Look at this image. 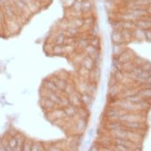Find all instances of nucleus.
<instances>
[{
    "label": "nucleus",
    "instance_id": "f257e3e1",
    "mask_svg": "<svg viewBox=\"0 0 151 151\" xmlns=\"http://www.w3.org/2000/svg\"><path fill=\"white\" fill-rule=\"evenodd\" d=\"M68 99H69L71 105H75L77 107H79L81 103V95H80V93L78 92H73L69 94Z\"/></svg>",
    "mask_w": 151,
    "mask_h": 151
},
{
    "label": "nucleus",
    "instance_id": "f03ea898",
    "mask_svg": "<svg viewBox=\"0 0 151 151\" xmlns=\"http://www.w3.org/2000/svg\"><path fill=\"white\" fill-rule=\"evenodd\" d=\"M63 111L65 112V115L69 117H73V116H76L77 112H78V107L73 105H70L65 108H63Z\"/></svg>",
    "mask_w": 151,
    "mask_h": 151
},
{
    "label": "nucleus",
    "instance_id": "7ed1b4c3",
    "mask_svg": "<svg viewBox=\"0 0 151 151\" xmlns=\"http://www.w3.org/2000/svg\"><path fill=\"white\" fill-rule=\"evenodd\" d=\"M52 81H54V83L55 84V86H57L58 90L61 91V92H63V90L65 89L66 86L68 85V82L66 81L64 79H61V78H56L55 77Z\"/></svg>",
    "mask_w": 151,
    "mask_h": 151
},
{
    "label": "nucleus",
    "instance_id": "20e7f679",
    "mask_svg": "<svg viewBox=\"0 0 151 151\" xmlns=\"http://www.w3.org/2000/svg\"><path fill=\"white\" fill-rule=\"evenodd\" d=\"M55 104V103H54L52 100H50V99H47V97H44V98H42V99H41V105H42V107H44L45 109H47V110H50V109L54 108Z\"/></svg>",
    "mask_w": 151,
    "mask_h": 151
},
{
    "label": "nucleus",
    "instance_id": "39448f33",
    "mask_svg": "<svg viewBox=\"0 0 151 151\" xmlns=\"http://www.w3.org/2000/svg\"><path fill=\"white\" fill-rule=\"evenodd\" d=\"M92 11V3L90 0H83L81 5V12L83 14H86Z\"/></svg>",
    "mask_w": 151,
    "mask_h": 151
},
{
    "label": "nucleus",
    "instance_id": "423d86ee",
    "mask_svg": "<svg viewBox=\"0 0 151 151\" xmlns=\"http://www.w3.org/2000/svg\"><path fill=\"white\" fill-rule=\"evenodd\" d=\"M84 68H86V69L92 70L94 67V60L89 55V56H86V58L84 59L83 60V65H82Z\"/></svg>",
    "mask_w": 151,
    "mask_h": 151
},
{
    "label": "nucleus",
    "instance_id": "0eeeda50",
    "mask_svg": "<svg viewBox=\"0 0 151 151\" xmlns=\"http://www.w3.org/2000/svg\"><path fill=\"white\" fill-rule=\"evenodd\" d=\"M17 144V137H15V136H14V137H12L10 139L8 140L6 150H16Z\"/></svg>",
    "mask_w": 151,
    "mask_h": 151
},
{
    "label": "nucleus",
    "instance_id": "6e6552de",
    "mask_svg": "<svg viewBox=\"0 0 151 151\" xmlns=\"http://www.w3.org/2000/svg\"><path fill=\"white\" fill-rule=\"evenodd\" d=\"M112 41L116 43V44H118V43H120V42H122V41H123V38H124V36L122 35V32L121 31H119L118 29H116L113 33H112Z\"/></svg>",
    "mask_w": 151,
    "mask_h": 151
},
{
    "label": "nucleus",
    "instance_id": "1a4fd4ad",
    "mask_svg": "<svg viewBox=\"0 0 151 151\" xmlns=\"http://www.w3.org/2000/svg\"><path fill=\"white\" fill-rule=\"evenodd\" d=\"M44 86H45V89L48 90V91H51V92L56 93L57 91H59L57 86H55V84L54 83L53 81H49V80L46 81L44 83Z\"/></svg>",
    "mask_w": 151,
    "mask_h": 151
},
{
    "label": "nucleus",
    "instance_id": "9d476101",
    "mask_svg": "<svg viewBox=\"0 0 151 151\" xmlns=\"http://www.w3.org/2000/svg\"><path fill=\"white\" fill-rule=\"evenodd\" d=\"M137 25L139 27L140 29H151V21L150 20H139L137 23Z\"/></svg>",
    "mask_w": 151,
    "mask_h": 151
},
{
    "label": "nucleus",
    "instance_id": "9b49d317",
    "mask_svg": "<svg viewBox=\"0 0 151 151\" xmlns=\"http://www.w3.org/2000/svg\"><path fill=\"white\" fill-rule=\"evenodd\" d=\"M46 96L47 99H49L50 100H52L54 103H55V104H57L59 101V99H60V97H59L58 95H57V93H55V92H51V91H48V90H47L46 89Z\"/></svg>",
    "mask_w": 151,
    "mask_h": 151
},
{
    "label": "nucleus",
    "instance_id": "f8f14e48",
    "mask_svg": "<svg viewBox=\"0 0 151 151\" xmlns=\"http://www.w3.org/2000/svg\"><path fill=\"white\" fill-rule=\"evenodd\" d=\"M71 24H72L73 27H75V28L79 29L82 26H84V18H82L81 17H76L72 20Z\"/></svg>",
    "mask_w": 151,
    "mask_h": 151
},
{
    "label": "nucleus",
    "instance_id": "ddd939ff",
    "mask_svg": "<svg viewBox=\"0 0 151 151\" xmlns=\"http://www.w3.org/2000/svg\"><path fill=\"white\" fill-rule=\"evenodd\" d=\"M81 102H83L85 105H91L93 102V97L92 95L88 94V93H84L81 95Z\"/></svg>",
    "mask_w": 151,
    "mask_h": 151
},
{
    "label": "nucleus",
    "instance_id": "4468645a",
    "mask_svg": "<svg viewBox=\"0 0 151 151\" xmlns=\"http://www.w3.org/2000/svg\"><path fill=\"white\" fill-rule=\"evenodd\" d=\"M127 101L131 104H139L141 101H142V98L140 95H131L127 98Z\"/></svg>",
    "mask_w": 151,
    "mask_h": 151
},
{
    "label": "nucleus",
    "instance_id": "2eb2a0df",
    "mask_svg": "<svg viewBox=\"0 0 151 151\" xmlns=\"http://www.w3.org/2000/svg\"><path fill=\"white\" fill-rule=\"evenodd\" d=\"M116 143L117 145H120V146H124L125 148H128L129 149L132 145V142H129L128 140H125L124 138H117L116 140ZM130 150V149H129Z\"/></svg>",
    "mask_w": 151,
    "mask_h": 151
},
{
    "label": "nucleus",
    "instance_id": "dca6fc26",
    "mask_svg": "<svg viewBox=\"0 0 151 151\" xmlns=\"http://www.w3.org/2000/svg\"><path fill=\"white\" fill-rule=\"evenodd\" d=\"M83 0H75L73 4V10L76 13H82L81 5Z\"/></svg>",
    "mask_w": 151,
    "mask_h": 151
},
{
    "label": "nucleus",
    "instance_id": "f3484780",
    "mask_svg": "<svg viewBox=\"0 0 151 151\" xmlns=\"http://www.w3.org/2000/svg\"><path fill=\"white\" fill-rule=\"evenodd\" d=\"M57 104L59 105H60L61 107H63V108H65V107H67V106L71 105L69 99L68 97H60L59 99V101Z\"/></svg>",
    "mask_w": 151,
    "mask_h": 151
},
{
    "label": "nucleus",
    "instance_id": "a211bd4d",
    "mask_svg": "<svg viewBox=\"0 0 151 151\" xmlns=\"http://www.w3.org/2000/svg\"><path fill=\"white\" fill-rule=\"evenodd\" d=\"M17 144L16 150H23V142H24V141H25L24 137L21 136V135L17 136Z\"/></svg>",
    "mask_w": 151,
    "mask_h": 151
},
{
    "label": "nucleus",
    "instance_id": "6ab92c4d",
    "mask_svg": "<svg viewBox=\"0 0 151 151\" xmlns=\"http://www.w3.org/2000/svg\"><path fill=\"white\" fill-rule=\"evenodd\" d=\"M89 76L93 77V80L98 81L99 79V76H100V71H99V69L98 68H95V69L93 68L92 70H90V72H89Z\"/></svg>",
    "mask_w": 151,
    "mask_h": 151
},
{
    "label": "nucleus",
    "instance_id": "aec40b11",
    "mask_svg": "<svg viewBox=\"0 0 151 151\" xmlns=\"http://www.w3.org/2000/svg\"><path fill=\"white\" fill-rule=\"evenodd\" d=\"M76 127L79 130L83 131L86 128V120L85 118H81L78 122H77V124H76Z\"/></svg>",
    "mask_w": 151,
    "mask_h": 151
},
{
    "label": "nucleus",
    "instance_id": "412c9836",
    "mask_svg": "<svg viewBox=\"0 0 151 151\" xmlns=\"http://www.w3.org/2000/svg\"><path fill=\"white\" fill-rule=\"evenodd\" d=\"M138 95H140L142 98H151V88L147 87L143 90H141Z\"/></svg>",
    "mask_w": 151,
    "mask_h": 151
},
{
    "label": "nucleus",
    "instance_id": "4be33fe9",
    "mask_svg": "<svg viewBox=\"0 0 151 151\" xmlns=\"http://www.w3.org/2000/svg\"><path fill=\"white\" fill-rule=\"evenodd\" d=\"M107 116L111 118H119L120 117V113L117 110L115 109H111L108 112H107Z\"/></svg>",
    "mask_w": 151,
    "mask_h": 151
},
{
    "label": "nucleus",
    "instance_id": "5701e85b",
    "mask_svg": "<svg viewBox=\"0 0 151 151\" xmlns=\"http://www.w3.org/2000/svg\"><path fill=\"white\" fill-rule=\"evenodd\" d=\"M85 50H86V52L91 56V55H94L96 53H97V47H96L93 46V45H91V44H89L87 47H85Z\"/></svg>",
    "mask_w": 151,
    "mask_h": 151
},
{
    "label": "nucleus",
    "instance_id": "b1692460",
    "mask_svg": "<svg viewBox=\"0 0 151 151\" xmlns=\"http://www.w3.org/2000/svg\"><path fill=\"white\" fill-rule=\"evenodd\" d=\"M77 114H79L81 118H85V119H86V117L88 116V110H86V109H85V108H83V107H78V112H77Z\"/></svg>",
    "mask_w": 151,
    "mask_h": 151
},
{
    "label": "nucleus",
    "instance_id": "393cba45",
    "mask_svg": "<svg viewBox=\"0 0 151 151\" xmlns=\"http://www.w3.org/2000/svg\"><path fill=\"white\" fill-rule=\"evenodd\" d=\"M65 51V47L63 45H58L56 44L55 46L53 47V53L55 55H61Z\"/></svg>",
    "mask_w": 151,
    "mask_h": 151
},
{
    "label": "nucleus",
    "instance_id": "a878e982",
    "mask_svg": "<svg viewBox=\"0 0 151 151\" xmlns=\"http://www.w3.org/2000/svg\"><path fill=\"white\" fill-rule=\"evenodd\" d=\"M65 40H66V36H65L64 34H59V35L56 36L55 42V43L58 44V45H63V44L65 43Z\"/></svg>",
    "mask_w": 151,
    "mask_h": 151
},
{
    "label": "nucleus",
    "instance_id": "bb28decb",
    "mask_svg": "<svg viewBox=\"0 0 151 151\" xmlns=\"http://www.w3.org/2000/svg\"><path fill=\"white\" fill-rule=\"evenodd\" d=\"M32 144H33V142H31L30 140L25 139L24 142H23V150H26V151L31 150V147H32Z\"/></svg>",
    "mask_w": 151,
    "mask_h": 151
},
{
    "label": "nucleus",
    "instance_id": "cd10ccee",
    "mask_svg": "<svg viewBox=\"0 0 151 151\" xmlns=\"http://www.w3.org/2000/svg\"><path fill=\"white\" fill-rule=\"evenodd\" d=\"M84 25H87V27L92 28L94 25V19L93 17H87L84 18Z\"/></svg>",
    "mask_w": 151,
    "mask_h": 151
},
{
    "label": "nucleus",
    "instance_id": "c85d7f7f",
    "mask_svg": "<svg viewBox=\"0 0 151 151\" xmlns=\"http://www.w3.org/2000/svg\"><path fill=\"white\" fill-rule=\"evenodd\" d=\"M77 43H78L79 47L85 48L86 47H87L89 44H90V42H89V40H88V39L81 38V39H80V40L78 41V42H77Z\"/></svg>",
    "mask_w": 151,
    "mask_h": 151
},
{
    "label": "nucleus",
    "instance_id": "c756f323",
    "mask_svg": "<svg viewBox=\"0 0 151 151\" xmlns=\"http://www.w3.org/2000/svg\"><path fill=\"white\" fill-rule=\"evenodd\" d=\"M127 128L129 129H140L142 128V125H141V124L139 123H137V122H129L126 124V125H125Z\"/></svg>",
    "mask_w": 151,
    "mask_h": 151
},
{
    "label": "nucleus",
    "instance_id": "7c9ffc66",
    "mask_svg": "<svg viewBox=\"0 0 151 151\" xmlns=\"http://www.w3.org/2000/svg\"><path fill=\"white\" fill-rule=\"evenodd\" d=\"M136 26V23H133L132 21H124L123 22V28L126 29H131Z\"/></svg>",
    "mask_w": 151,
    "mask_h": 151
},
{
    "label": "nucleus",
    "instance_id": "2f4dec72",
    "mask_svg": "<svg viewBox=\"0 0 151 151\" xmlns=\"http://www.w3.org/2000/svg\"><path fill=\"white\" fill-rule=\"evenodd\" d=\"M79 33V29L78 28H75V27H73L71 26L68 29V34L70 35V36H73V35H76Z\"/></svg>",
    "mask_w": 151,
    "mask_h": 151
},
{
    "label": "nucleus",
    "instance_id": "473e14b6",
    "mask_svg": "<svg viewBox=\"0 0 151 151\" xmlns=\"http://www.w3.org/2000/svg\"><path fill=\"white\" fill-rule=\"evenodd\" d=\"M63 92H65V93H67V94H71L72 93H73L74 91H73V85H71V84H68L67 86H66V87H65V89L63 90Z\"/></svg>",
    "mask_w": 151,
    "mask_h": 151
},
{
    "label": "nucleus",
    "instance_id": "72a5a7b5",
    "mask_svg": "<svg viewBox=\"0 0 151 151\" xmlns=\"http://www.w3.org/2000/svg\"><path fill=\"white\" fill-rule=\"evenodd\" d=\"M90 44L93 45V46L96 47H99V39L97 36H94V38H93L90 41Z\"/></svg>",
    "mask_w": 151,
    "mask_h": 151
},
{
    "label": "nucleus",
    "instance_id": "f704fd0d",
    "mask_svg": "<svg viewBox=\"0 0 151 151\" xmlns=\"http://www.w3.org/2000/svg\"><path fill=\"white\" fill-rule=\"evenodd\" d=\"M60 115L61 116H65V112H64L63 110H60V111L56 110V111H55L53 112V116H55V118H60Z\"/></svg>",
    "mask_w": 151,
    "mask_h": 151
},
{
    "label": "nucleus",
    "instance_id": "c9c22d12",
    "mask_svg": "<svg viewBox=\"0 0 151 151\" xmlns=\"http://www.w3.org/2000/svg\"><path fill=\"white\" fill-rule=\"evenodd\" d=\"M42 147L41 145V143L39 142H35L32 144V147H31V150L33 151H36V150H42Z\"/></svg>",
    "mask_w": 151,
    "mask_h": 151
},
{
    "label": "nucleus",
    "instance_id": "e433bc0d",
    "mask_svg": "<svg viewBox=\"0 0 151 151\" xmlns=\"http://www.w3.org/2000/svg\"><path fill=\"white\" fill-rule=\"evenodd\" d=\"M89 72H90V70L86 69V68H84L83 66H82L81 69L80 70V73H81V75L82 77L89 76Z\"/></svg>",
    "mask_w": 151,
    "mask_h": 151
},
{
    "label": "nucleus",
    "instance_id": "4c0bfd02",
    "mask_svg": "<svg viewBox=\"0 0 151 151\" xmlns=\"http://www.w3.org/2000/svg\"><path fill=\"white\" fill-rule=\"evenodd\" d=\"M75 42H76V40L73 36H69L68 38H66V40H65V42H67L68 45H69V46L73 45Z\"/></svg>",
    "mask_w": 151,
    "mask_h": 151
},
{
    "label": "nucleus",
    "instance_id": "58836bf2",
    "mask_svg": "<svg viewBox=\"0 0 151 151\" xmlns=\"http://www.w3.org/2000/svg\"><path fill=\"white\" fill-rule=\"evenodd\" d=\"M91 33H92V35H93V36H96V35H98V33H99V27H98L97 24L94 23V25L92 27Z\"/></svg>",
    "mask_w": 151,
    "mask_h": 151
},
{
    "label": "nucleus",
    "instance_id": "ea45409f",
    "mask_svg": "<svg viewBox=\"0 0 151 151\" xmlns=\"http://www.w3.org/2000/svg\"><path fill=\"white\" fill-rule=\"evenodd\" d=\"M144 35L148 41H151V29H148L144 30Z\"/></svg>",
    "mask_w": 151,
    "mask_h": 151
},
{
    "label": "nucleus",
    "instance_id": "a19ab883",
    "mask_svg": "<svg viewBox=\"0 0 151 151\" xmlns=\"http://www.w3.org/2000/svg\"><path fill=\"white\" fill-rule=\"evenodd\" d=\"M4 19H5L4 14V12H3V11H2V9L0 8V27L4 24Z\"/></svg>",
    "mask_w": 151,
    "mask_h": 151
},
{
    "label": "nucleus",
    "instance_id": "79ce46f5",
    "mask_svg": "<svg viewBox=\"0 0 151 151\" xmlns=\"http://www.w3.org/2000/svg\"><path fill=\"white\" fill-rule=\"evenodd\" d=\"M8 3H10V0H0V8H2Z\"/></svg>",
    "mask_w": 151,
    "mask_h": 151
},
{
    "label": "nucleus",
    "instance_id": "37998d69",
    "mask_svg": "<svg viewBox=\"0 0 151 151\" xmlns=\"http://www.w3.org/2000/svg\"><path fill=\"white\" fill-rule=\"evenodd\" d=\"M48 150H60V149H57V148H54V147H53V148H49Z\"/></svg>",
    "mask_w": 151,
    "mask_h": 151
}]
</instances>
